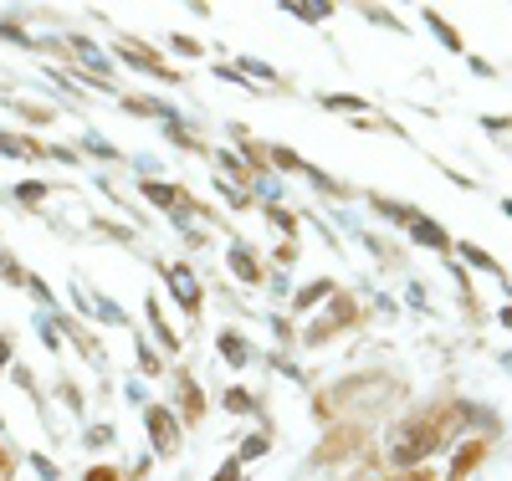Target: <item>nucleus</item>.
Masks as SVG:
<instances>
[{
  "label": "nucleus",
  "mask_w": 512,
  "mask_h": 481,
  "mask_svg": "<svg viewBox=\"0 0 512 481\" xmlns=\"http://www.w3.org/2000/svg\"><path fill=\"white\" fill-rule=\"evenodd\" d=\"M420 456H425V430H420V425H405V430L395 435V446H390V461L415 466Z\"/></svg>",
  "instance_id": "nucleus-1"
},
{
  "label": "nucleus",
  "mask_w": 512,
  "mask_h": 481,
  "mask_svg": "<svg viewBox=\"0 0 512 481\" xmlns=\"http://www.w3.org/2000/svg\"><path fill=\"white\" fill-rule=\"evenodd\" d=\"M169 287L180 292V302H185V308H195V302H200V287H195V277H190V272H180V267L169 272Z\"/></svg>",
  "instance_id": "nucleus-2"
},
{
  "label": "nucleus",
  "mask_w": 512,
  "mask_h": 481,
  "mask_svg": "<svg viewBox=\"0 0 512 481\" xmlns=\"http://www.w3.org/2000/svg\"><path fill=\"white\" fill-rule=\"evenodd\" d=\"M149 425H154V441H159V446H175V420H169L164 410H154Z\"/></svg>",
  "instance_id": "nucleus-3"
},
{
  "label": "nucleus",
  "mask_w": 512,
  "mask_h": 481,
  "mask_svg": "<svg viewBox=\"0 0 512 481\" xmlns=\"http://www.w3.org/2000/svg\"><path fill=\"white\" fill-rule=\"evenodd\" d=\"M77 52H82V57H88V67H98V72H108V57H103V52L93 47V41H77Z\"/></svg>",
  "instance_id": "nucleus-4"
},
{
  "label": "nucleus",
  "mask_w": 512,
  "mask_h": 481,
  "mask_svg": "<svg viewBox=\"0 0 512 481\" xmlns=\"http://www.w3.org/2000/svg\"><path fill=\"white\" fill-rule=\"evenodd\" d=\"M415 241H431V246H446V236H441V231H436L431 221H420V226H415Z\"/></svg>",
  "instance_id": "nucleus-5"
},
{
  "label": "nucleus",
  "mask_w": 512,
  "mask_h": 481,
  "mask_svg": "<svg viewBox=\"0 0 512 481\" xmlns=\"http://www.w3.org/2000/svg\"><path fill=\"white\" fill-rule=\"evenodd\" d=\"M292 16H308V21H323L328 16V6H287Z\"/></svg>",
  "instance_id": "nucleus-6"
},
{
  "label": "nucleus",
  "mask_w": 512,
  "mask_h": 481,
  "mask_svg": "<svg viewBox=\"0 0 512 481\" xmlns=\"http://www.w3.org/2000/svg\"><path fill=\"white\" fill-rule=\"evenodd\" d=\"M221 348L231 354V364H241V359H246V354H241V338H221Z\"/></svg>",
  "instance_id": "nucleus-7"
},
{
  "label": "nucleus",
  "mask_w": 512,
  "mask_h": 481,
  "mask_svg": "<svg viewBox=\"0 0 512 481\" xmlns=\"http://www.w3.org/2000/svg\"><path fill=\"white\" fill-rule=\"evenodd\" d=\"M262 451H267V441H262V435H251V441L241 446V456H262Z\"/></svg>",
  "instance_id": "nucleus-8"
},
{
  "label": "nucleus",
  "mask_w": 512,
  "mask_h": 481,
  "mask_svg": "<svg viewBox=\"0 0 512 481\" xmlns=\"http://www.w3.org/2000/svg\"><path fill=\"white\" fill-rule=\"evenodd\" d=\"M502 323H507V328H512V308H507V313H502Z\"/></svg>",
  "instance_id": "nucleus-9"
}]
</instances>
